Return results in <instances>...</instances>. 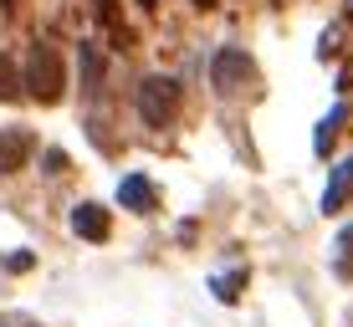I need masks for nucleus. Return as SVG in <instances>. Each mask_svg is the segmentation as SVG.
I'll return each instance as SVG.
<instances>
[{
  "label": "nucleus",
  "mask_w": 353,
  "mask_h": 327,
  "mask_svg": "<svg viewBox=\"0 0 353 327\" xmlns=\"http://www.w3.org/2000/svg\"><path fill=\"white\" fill-rule=\"evenodd\" d=\"M118 204L133 215H154V204H159V195H154V184L143 174H128L123 184H118Z\"/></svg>",
  "instance_id": "obj_4"
},
{
  "label": "nucleus",
  "mask_w": 353,
  "mask_h": 327,
  "mask_svg": "<svg viewBox=\"0 0 353 327\" xmlns=\"http://www.w3.org/2000/svg\"><path fill=\"white\" fill-rule=\"evenodd\" d=\"M179 113V82L164 77V72H154V77L139 82V118L149 128H169Z\"/></svg>",
  "instance_id": "obj_3"
},
{
  "label": "nucleus",
  "mask_w": 353,
  "mask_h": 327,
  "mask_svg": "<svg viewBox=\"0 0 353 327\" xmlns=\"http://www.w3.org/2000/svg\"><path fill=\"white\" fill-rule=\"evenodd\" d=\"M16 87H26V82H16V67H10V56L0 52V98H16Z\"/></svg>",
  "instance_id": "obj_8"
},
{
  "label": "nucleus",
  "mask_w": 353,
  "mask_h": 327,
  "mask_svg": "<svg viewBox=\"0 0 353 327\" xmlns=\"http://www.w3.org/2000/svg\"><path fill=\"white\" fill-rule=\"evenodd\" d=\"M210 87L221 92V98H241V92L256 87V67H251V56L241 52V46H221V52L210 56Z\"/></svg>",
  "instance_id": "obj_2"
},
{
  "label": "nucleus",
  "mask_w": 353,
  "mask_h": 327,
  "mask_svg": "<svg viewBox=\"0 0 353 327\" xmlns=\"http://www.w3.org/2000/svg\"><path fill=\"white\" fill-rule=\"evenodd\" d=\"M26 87L36 103H57L67 87V67H62V52L52 41H36L31 56H26Z\"/></svg>",
  "instance_id": "obj_1"
},
{
  "label": "nucleus",
  "mask_w": 353,
  "mask_h": 327,
  "mask_svg": "<svg viewBox=\"0 0 353 327\" xmlns=\"http://www.w3.org/2000/svg\"><path fill=\"white\" fill-rule=\"evenodd\" d=\"M338 271L353 276V230H343V235H338Z\"/></svg>",
  "instance_id": "obj_10"
},
{
  "label": "nucleus",
  "mask_w": 353,
  "mask_h": 327,
  "mask_svg": "<svg viewBox=\"0 0 353 327\" xmlns=\"http://www.w3.org/2000/svg\"><path fill=\"white\" fill-rule=\"evenodd\" d=\"M26 154H31V133H21V128L0 133V174H21V169H26Z\"/></svg>",
  "instance_id": "obj_5"
},
{
  "label": "nucleus",
  "mask_w": 353,
  "mask_h": 327,
  "mask_svg": "<svg viewBox=\"0 0 353 327\" xmlns=\"http://www.w3.org/2000/svg\"><path fill=\"white\" fill-rule=\"evenodd\" d=\"M72 225H77V235L82 240H108V210L103 204H77V215H72Z\"/></svg>",
  "instance_id": "obj_7"
},
{
  "label": "nucleus",
  "mask_w": 353,
  "mask_h": 327,
  "mask_svg": "<svg viewBox=\"0 0 353 327\" xmlns=\"http://www.w3.org/2000/svg\"><path fill=\"white\" fill-rule=\"evenodd\" d=\"M241 286H246V276L230 271V276H221V282H215V297H221V302H236V297H241Z\"/></svg>",
  "instance_id": "obj_9"
},
{
  "label": "nucleus",
  "mask_w": 353,
  "mask_h": 327,
  "mask_svg": "<svg viewBox=\"0 0 353 327\" xmlns=\"http://www.w3.org/2000/svg\"><path fill=\"white\" fill-rule=\"evenodd\" d=\"M348 200H353V159H343V164L333 169V184H327V195H323V210L338 215Z\"/></svg>",
  "instance_id": "obj_6"
},
{
  "label": "nucleus",
  "mask_w": 353,
  "mask_h": 327,
  "mask_svg": "<svg viewBox=\"0 0 353 327\" xmlns=\"http://www.w3.org/2000/svg\"><path fill=\"white\" fill-rule=\"evenodd\" d=\"M0 327H36V322H26V317H6Z\"/></svg>",
  "instance_id": "obj_11"
}]
</instances>
